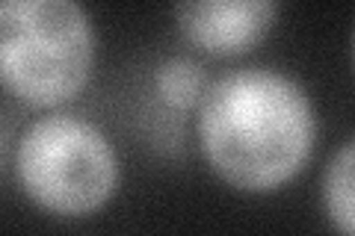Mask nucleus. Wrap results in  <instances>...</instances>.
Returning a JSON list of instances; mask_svg holds the SVG:
<instances>
[{"mask_svg": "<svg viewBox=\"0 0 355 236\" xmlns=\"http://www.w3.org/2000/svg\"><path fill=\"white\" fill-rule=\"evenodd\" d=\"M317 142L305 86L266 65L216 77L198 104V145L207 165L240 192H272L302 172Z\"/></svg>", "mask_w": 355, "mask_h": 236, "instance_id": "1", "label": "nucleus"}, {"mask_svg": "<svg viewBox=\"0 0 355 236\" xmlns=\"http://www.w3.org/2000/svg\"><path fill=\"white\" fill-rule=\"evenodd\" d=\"M95 30L74 0H6L0 6V80L30 107H60L83 92Z\"/></svg>", "mask_w": 355, "mask_h": 236, "instance_id": "2", "label": "nucleus"}, {"mask_svg": "<svg viewBox=\"0 0 355 236\" xmlns=\"http://www.w3.org/2000/svg\"><path fill=\"white\" fill-rule=\"evenodd\" d=\"M12 172L21 192L39 210L60 219H86L113 198L119 156L98 125L51 112L21 133Z\"/></svg>", "mask_w": 355, "mask_h": 236, "instance_id": "3", "label": "nucleus"}, {"mask_svg": "<svg viewBox=\"0 0 355 236\" xmlns=\"http://www.w3.org/2000/svg\"><path fill=\"white\" fill-rule=\"evenodd\" d=\"M279 6L272 0H187L175 6L184 39L214 56H234L270 33Z\"/></svg>", "mask_w": 355, "mask_h": 236, "instance_id": "4", "label": "nucleus"}, {"mask_svg": "<svg viewBox=\"0 0 355 236\" xmlns=\"http://www.w3.org/2000/svg\"><path fill=\"white\" fill-rule=\"evenodd\" d=\"M323 210L340 236H355V136L343 142L323 168Z\"/></svg>", "mask_w": 355, "mask_h": 236, "instance_id": "5", "label": "nucleus"}, {"mask_svg": "<svg viewBox=\"0 0 355 236\" xmlns=\"http://www.w3.org/2000/svg\"><path fill=\"white\" fill-rule=\"evenodd\" d=\"M154 86H157V95L169 107L190 109L205 100L210 80L202 62L190 60V56H169L154 71Z\"/></svg>", "mask_w": 355, "mask_h": 236, "instance_id": "6", "label": "nucleus"}]
</instances>
